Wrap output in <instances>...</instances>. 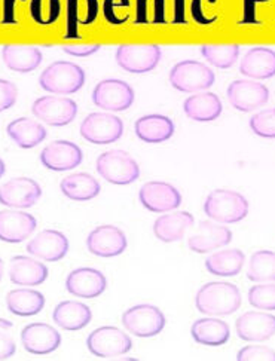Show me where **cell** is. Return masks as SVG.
Returning <instances> with one entry per match:
<instances>
[{
  "instance_id": "6da1fadb",
  "label": "cell",
  "mask_w": 275,
  "mask_h": 361,
  "mask_svg": "<svg viewBox=\"0 0 275 361\" xmlns=\"http://www.w3.org/2000/svg\"><path fill=\"white\" fill-rule=\"evenodd\" d=\"M195 307L204 315H232L241 307V293L236 284L220 281L209 283L198 290Z\"/></svg>"
},
{
  "instance_id": "7a4b0ae2",
  "label": "cell",
  "mask_w": 275,
  "mask_h": 361,
  "mask_svg": "<svg viewBox=\"0 0 275 361\" xmlns=\"http://www.w3.org/2000/svg\"><path fill=\"white\" fill-rule=\"evenodd\" d=\"M204 213L219 224H238L249 214V201L228 189H216L205 198Z\"/></svg>"
},
{
  "instance_id": "3957f363",
  "label": "cell",
  "mask_w": 275,
  "mask_h": 361,
  "mask_svg": "<svg viewBox=\"0 0 275 361\" xmlns=\"http://www.w3.org/2000/svg\"><path fill=\"white\" fill-rule=\"evenodd\" d=\"M85 83V72L75 63L71 61H55L48 66L39 78V85L42 90L68 95L78 92Z\"/></svg>"
},
{
  "instance_id": "277c9868",
  "label": "cell",
  "mask_w": 275,
  "mask_h": 361,
  "mask_svg": "<svg viewBox=\"0 0 275 361\" xmlns=\"http://www.w3.org/2000/svg\"><path fill=\"white\" fill-rule=\"evenodd\" d=\"M95 169L106 182L118 186L131 185L140 177V166L137 161L133 159L127 152L118 149L102 154L97 158Z\"/></svg>"
},
{
  "instance_id": "5b68a950",
  "label": "cell",
  "mask_w": 275,
  "mask_h": 361,
  "mask_svg": "<svg viewBox=\"0 0 275 361\" xmlns=\"http://www.w3.org/2000/svg\"><path fill=\"white\" fill-rule=\"evenodd\" d=\"M170 83L177 91L198 92L213 87L214 73L209 66L200 61L185 60L170 71Z\"/></svg>"
},
{
  "instance_id": "8992f818",
  "label": "cell",
  "mask_w": 275,
  "mask_h": 361,
  "mask_svg": "<svg viewBox=\"0 0 275 361\" xmlns=\"http://www.w3.org/2000/svg\"><path fill=\"white\" fill-rule=\"evenodd\" d=\"M88 351L99 358H118L133 348V341L126 331L114 326L94 330L87 339Z\"/></svg>"
},
{
  "instance_id": "52a82bcc",
  "label": "cell",
  "mask_w": 275,
  "mask_h": 361,
  "mask_svg": "<svg viewBox=\"0 0 275 361\" xmlns=\"http://www.w3.org/2000/svg\"><path fill=\"white\" fill-rule=\"evenodd\" d=\"M122 324L137 338L158 336L165 327V317L154 305H137L122 314Z\"/></svg>"
},
{
  "instance_id": "ba28073f",
  "label": "cell",
  "mask_w": 275,
  "mask_h": 361,
  "mask_svg": "<svg viewBox=\"0 0 275 361\" xmlns=\"http://www.w3.org/2000/svg\"><path fill=\"white\" fill-rule=\"evenodd\" d=\"M123 134V122L112 114H90L80 123V135L92 145H110Z\"/></svg>"
},
{
  "instance_id": "9c48e42d",
  "label": "cell",
  "mask_w": 275,
  "mask_h": 361,
  "mask_svg": "<svg viewBox=\"0 0 275 361\" xmlns=\"http://www.w3.org/2000/svg\"><path fill=\"white\" fill-rule=\"evenodd\" d=\"M33 115L51 127H64L72 123L78 115V104L66 97L47 95L37 99L32 106Z\"/></svg>"
},
{
  "instance_id": "30bf717a",
  "label": "cell",
  "mask_w": 275,
  "mask_h": 361,
  "mask_svg": "<svg viewBox=\"0 0 275 361\" xmlns=\"http://www.w3.org/2000/svg\"><path fill=\"white\" fill-rule=\"evenodd\" d=\"M134 90L127 82L119 79L102 80L92 91L94 104L110 112L128 110L134 103Z\"/></svg>"
},
{
  "instance_id": "8fae6325",
  "label": "cell",
  "mask_w": 275,
  "mask_h": 361,
  "mask_svg": "<svg viewBox=\"0 0 275 361\" xmlns=\"http://www.w3.org/2000/svg\"><path fill=\"white\" fill-rule=\"evenodd\" d=\"M161 57L158 45H121L116 51V63L128 73L152 72Z\"/></svg>"
},
{
  "instance_id": "7c38bea8",
  "label": "cell",
  "mask_w": 275,
  "mask_h": 361,
  "mask_svg": "<svg viewBox=\"0 0 275 361\" xmlns=\"http://www.w3.org/2000/svg\"><path fill=\"white\" fill-rule=\"evenodd\" d=\"M226 95L233 109L247 114L268 103L269 90L256 80H236L228 87Z\"/></svg>"
},
{
  "instance_id": "4fadbf2b",
  "label": "cell",
  "mask_w": 275,
  "mask_h": 361,
  "mask_svg": "<svg viewBox=\"0 0 275 361\" xmlns=\"http://www.w3.org/2000/svg\"><path fill=\"white\" fill-rule=\"evenodd\" d=\"M42 197V188L29 177H16L0 186V204L11 208H30Z\"/></svg>"
},
{
  "instance_id": "5bb4252c",
  "label": "cell",
  "mask_w": 275,
  "mask_h": 361,
  "mask_svg": "<svg viewBox=\"0 0 275 361\" xmlns=\"http://www.w3.org/2000/svg\"><path fill=\"white\" fill-rule=\"evenodd\" d=\"M139 200L152 213L173 212L182 204V195L173 185L165 182H147L139 192Z\"/></svg>"
},
{
  "instance_id": "9a60e30c",
  "label": "cell",
  "mask_w": 275,
  "mask_h": 361,
  "mask_svg": "<svg viewBox=\"0 0 275 361\" xmlns=\"http://www.w3.org/2000/svg\"><path fill=\"white\" fill-rule=\"evenodd\" d=\"M90 253L99 257H116L126 252L128 241L126 233L112 225L97 226L87 237Z\"/></svg>"
},
{
  "instance_id": "2e32d148",
  "label": "cell",
  "mask_w": 275,
  "mask_h": 361,
  "mask_svg": "<svg viewBox=\"0 0 275 361\" xmlns=\"http://www.w3.org/2000/svg\"><path fill=\"white\" fill-rule=\"evenodd\" d=\"M82 159H84V155H82L80 147L67 140L52 142L40 154V162L45 169L57 173L76 169Z\"/></svg>"
},
{
  "instance_id": "e0dca14e",
  "label": "cell",
  "mask_w": 275,
  "mask_h": 361,
  "mask_svg": "<svg viewBox=\"0 0 275 361\" xmlns=\"http://www.w3.org/2000/svg\"><path fill=\"white\" fill-rule=\"evenodd\" d=\"M107 280L103 272L94 268H79L68 274L66 290L82 299H95L104 293Z\"/></svg>"
},
{
  "instance_id": "ac0fdd59",
  "label": "cell",
  "mask_w": 275,
  "mask_h": 361,
  "mask_svg": "<svg viewBox=\"0 0 275 361\" xmlns=\"http://www.w3.org/2000/svg\"><path fill=\"white\" fill-rule=\"evenodd\" d=\"M21 342L27 353L47 355L59 350L61 345V335L49 324L33 323L23 329Z\"/></svg>"
},
{
  "instance_id": "d6986e66",
  "label": "cell",
  "mask_w": 275,
  "mask_h": 361,
  "mask_svg": "<svg viewBox=\"0 0 275 361\" xmlns=\"http://www.w3.org/2000/svg\"><path fill=\"white\" fill-rule=\"evenodd\" d=\"M236 330L238 338L245 342H265L275 335V315L260 311L245 312L237 320Z\"/></svg>"
},
{
  "instance_id": "ffe728a7",
  "label": "cell",
  "mask_w": 275,
  "mask_h": 361,
  "mask_svg": "<svg viewBox=\"0 0 275 361\" xmlns=\"http://www.w3.org/2000/svg\"><path fill=\"white\" fill-rule=\"evenodd\" d=\"M27 253L45 262H59L68 253V240L60 231L45 229L27 244Z\"/></svg>"
},
{
  "instance_id": "44dd1931",
  "label": "cell",
  "mask_w": 275,
  "mask_h": 361,
  "mask_svg": "<svg viewBox=\"0 0 275 361\" xmlns=\"http://www.w3.org/2000/svg\"><path fill=\"white\" fill-rule=\"evenodd\" d=\"M36 219L24 212H0V241L18 244L25 241L36 231Z\"/></svg>"
},
{
  "instance_id": "7402d4cb",
  "label": "cell",
  "mask_w": 275,
  "mask_h": 361,
  "mask_svg": "<svg viewBox=\"0 0 275 361\" xmlns=\"http://www.w3.org/2000/svg\"><path fill=\"white\" fill-rule=\"evenodd\" d=\"M232 241V231L226 226H220L209 220L200 221L197 233L192 235L188 241L189 248L194 253L207 255L213 250L225 247Z\"/></svg>"
},
{
  "instance_id": "603a6c76",
  "label": "cell",
  "mask_w": 275,
  "mask_h": 361,
  "mask_svg": "<svg viewBox=\"0 0 275 361\" xmlns=\"http://www.w3.org/2000/svg\"><path fill=\"white\" fill-rule=\"evenodd\" d=\"M48 279V268L42 262L27 256L12 257L9 265V280L16 286L33 287L45 283Z\"/></svg>"
},
{
  "instance_id": "cb8c5ba5",
  "label": "cell",
  "mask_w": 275,
  "mask_h": 361,
  "mask_svg": "<svg viewBox=\"0 0 275 361\" xmlns=\"http://www.w3.org/2000/svg\"><path fill=\"white\" fill-rule=\"evenodd\" d=\"M135 135L145 143L158 145L170 140L176 127L174 122L164 115H146L134 123Z\"/></svg>"
},
{
  "instance_id": "d4e9b609",
  "label": "cell",
  "mask_w": 275,
  "mask_h": 361,
  "mask_svg": "<svg viewBox=\"0 0 275 361\" xmlns=\"http://www.w3.org/2000/svg\"><path fill=\"white\" fill-rule=\"evenodd\" d=\"M52 320L64 330L76 331L85 329L91 323L92 312L85 303H80L78 300H64L55 307Z\"/></svg>"
},
{
  "instance_id": "484cf974",
  "label": "cell",
  "mask_w": 275,
  "mask_h": 361,
  "mask_svg": "<svg viewBox=\"0 0 275 361\" xmlns=\"http://www.w3.org/2000/svg\"><path fill=\"white\" fill-rule=\"evenodd\" d=\"M240 73L252 79H269L275 76V51L256 47L247 51L240 64Z\"/></svg>"
},
{
  "instance_id": "4316f807",
  "label": "cell",
  "mask_w": 275,
  "mask_h": 361,
  "mask_svg": "<svg viewBox=\"0 0 275 361\" xmlns=\"http://www.w3.org/2000/svg\"><path fill=\"white\" fill-rule=\"evenodd\" d=\"M194 225V216L188 212L159 216L154 224L155 237L162 243H177L183 238L185 232Z\"/></svg>"
},
{
  "instance_id": "83f0119b",
  "label": "cell",
  "mask_w": 275,
  "mask_h": 361,
  "mask_svg": "<svg viewBox=\"0 0 275 361\" xmlns=\"http://www.w3.org/2000/svg\"><path fill=\"white\" fill-rule=\"evenodd\" d=\"M4 63L12 72L30 73L42 63L44 55L36 47L5 45L2 49Z\"/></svg>"
},
{
  "instance_id": "f1b7e54d",
  "label": "cell",
  "mask_w": 275,
  "mask_h": 361,
  "mask_svg": "<svg viewBox=\"0 0 275 361\" xmlns=\"http://www.w3.org/2000/svg\"><path fill=\"white\" fill-rule=\"evenodd\" d=\"M6 133L11 137V140L21 149H33L47 138V130L44 125L29 118H18L12 121L8 125Z\"/></svg>"
},
{
  "instance_id": "f546056e",
  "label": "cell",
  "mask_w": 275,
  "mask_h": 361,
  "mask_svg": "<svg viewBox=\"0 0 275 361\" xmlns=\"http://www.w3.org/2000/svg\"><path fill=\"white\" fill-rule=\"evenodd\" d=\"M183 110L189 119L197 122H212L222 115V102L213 92L190 95L183 103Z\"/></svg>"
},
{
  "instance_id": "4dcf8cb0",
  "label": "cell",
  "mask_w": 275,
  "mask_h": 361,
  "mask_svg": "<svg viewBox=\"0 0 275 361\" xmlns=\"http://www.w3.org/2000/svg\"><path fill=\"white\" fill-rule=\"evenodd\" d=\"M60 189L66 198L78 202H85L97 198L102 190L97 178H94L91 174L87 173H76L67 176L61 180Z\"/></svg>"
},
{
  "instance_id": "1f68e13d",
  "label": "cell",
  "mask_w": 275,
  "mask_h": 361,
  "mask_svg": "<svg viewBox=\"0 0 275 361\" xmlns=\"http://www.w3.org/2000/svg\"><path fill=\"white\" fill-rule=\"evenodd\" d=\"M6 307L13 315L33 317L42 312L45 307V296L33 288H16L8 293Z\"/></svg>"
},
{
  "instance_id": "d6a6232c",
  "label": "cell",
  "mask_w": 275,
  "mask_h": 361,
  "mask_svg": "<svg viewBox=\"0 0 275 361\" xmlns=\"http://www.w3.org/2000/svg\"><path fill=\"white\" fill-rule=\"evenodd\" d=\"M192 339L204 346H222L229 341V326L217 318H201L192 324Z\"/></svg>"
},
{
  "instance_id": "836d02e7",
  "label": "cell",
  "mask_w": 275,
  "mask_h": 361,
  "mask_svg": "<svg viewBox=\"0 0 275 361\" xmlns=\"http://www.w3.org/2000/svg\"><path fill=\"white\" fill-rule=\"evenodd\" d=\"M245 255L238 248L220 250L205 260V269L216 276H236L244 268Z\"/></svg>"
},
{
  "instance_id": "e575fe53",
  "label": "cell",
  "mask_w": 275,
  "mask_h": 361,
  "mask_svg": "<svg viewBox=\"0 0 275 361\" xmlns=\"http://www.w3.org/2000/svg\"><path fill=\"white\" fill-rule=\"evenodd\" d=\"M247 279L253 283L275 281V253L269 250H260L253 253L247 269Z\"/></svg>"
},
{
  "instance_id": "d590c367",
  "label": "cell",
  "mask_w": 275,
  "mask_h": 361,
  "mask_svg": "<svg viewBox=\"0 0 275 361\" xmlns=\"http://www.w3.org/2000/svg\"><path fill=\"white\" fill-rule=\"evenodd\" d=\"M202 57L219 68H229L238 60V45H204L201 48Z\"/></svg>"
},
{
  "instance_id": "8d00e7d4",
  "label": "cell",
  "mask_w": 275,
  "mask_h": 361,
  "mask_svg": "<svg viewBox=\"0 0 275 361\" xmlns=\"http://www.w3.org/2000/svg\"><path fill=\"white\" fill-rule=\"evenodd\" d=\"M249 303L256 310L275 311V284L262 283L249 290Z\"/></svg>"
},
{
  "instance_id": "74e56055",
  "label": "cell",
  "mask_w": 275,
  "mask_h": 361,
  "mask_svg": "<svg viewBox=\"0 0 275 361\" xmlns=\"http://www.w3.org/2000/svg\"><path fill=\"white\" fill-rule=\"evenodd\" d=\"M60 9V0H32L30 5L33 20L42 25H48L57 21Z\"/></svg>"
},
{
  "instance_id": "f35d334b",
  "label": "cell",
  "mask_w": 275,
  "mask_h": 361,
  "mask_svg": "<svg viewBox=\"0 0 275 361\" xmlns=\"http://www.w3.org/2000/svg\"><path fill=\"white\" fill-rule=\"evenodd\" d=\"M252 131L262 138H275V109L260 110L250 119Z\"/></svg>"
},
{
  "instance_id": "ab89813d",
  "label": "cell",
  "mask_w": 275,
  "mask_h": 361,
  "mask_svg": "<svg viewBox=\"0 0 275 361\" xmlns=\"http://www.w3.org/2000/svg\"><path fill=\"white\" fill-rule=\"evenodd\" d=\"M237 361H275V351L268 346L250 345L240 350L237 354Z\"/></svg>"
},
{
  "instance_id": "60d3db41",
  "label": "cell",
  "mask_w": 275,
  "mask_h": 361,
  "mask_svg": "<svg viewBox=\"0 0 275 361\" xmlns=\"http://www.w3.org/2000/svg\"><path fill=\"white\" fill-rule=\"evenodd\" d=\"M18 90L16 83H12L6 79H0V112L11 109L17 103Z\"/></svg>"
},
{
  "instance_id": "b9f144b4",
  "label": "cell",
  "mask_w": 275,
  "mask_h": 361,
  "mask_svg": "<svg viewBox=\"0 0 275 361\" xmlns=\"http://www.w3.org/2000/svg\"><path fill=\"white\" fill-rule=\"evenodd\" d=\"M102 48V45H68L63 47V51L68 55H73V57H90V55L95 54Z\"/></svg>"
},
{
  "instance_id": "7bdbcfd3",
  "label": "cell",
  "mask_w": 275,
  "mask_h": 361,
  "mask_svg": "<svg viewBox=\"0 0 275 361\" xmlns=\"http://www.w3.org/2000/svg\"><path fill=\"white\" fill-rule=\"evenodd\" d=\"M17 351L16 342L6 333H0V361L9 360Z\"/></svg>"
},
{
  "instance_id": "ee69618b",
  "label": "cell",
  "mask_w": 275,
  "mask_h": 361,
  "mask_svg": "<svg viewBox=\"0 0 275 361\" xmlns=\"http://www.w3.org/2000/svg\"><path fill=\"white\" fill-rule=\"evenodd\" d=\"M6 173V165H5V162L0 159V178L4 177V174Z\"/></svg>"
},
{
  "instance_id": "f6af8a7d",
  "label": "cell",
  "mask_w": 275,
  "mask_h": 361,
  "mask_svg": "<svg viewBox=\"0 0 275 361\" xmlns=\"http://www.w3.org/2000/svg\"><path fill=\"white\" fill-rule=\"evenodd\" d=\"M2 276H4V262L0 259V280H2Z\"/></svg>"
}]
</instances>
